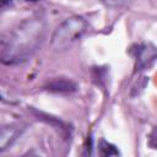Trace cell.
I'll list each match as a JSON object with an SVG mask.
<instances>
[{"label": "cell", "instance_id": "6da1fadb", "mask_svg": "<svg viewBox=\"0 0 157 157\" xmlns=\"http://www.w3.org/2000/svg\"><path fill=\"white\" fill-rule=\"evenodd\" d=\"M45 22L39 17L27 18L9 32L2 40L1 60L13 65L29 59L43 43Z\"/></svg>", "mask_w": 157, "mask_h": 157}, {"label": "cell", "instance_id": "7a4b0ae2", "mask_svg": "<svg viewBox=\"0 0 157 157\" xmlns=\"http://www.w3.org/2000/svg\"><path fill=\"white\" fill-rule=\"evenodd\" d=\"M87 22L81 16H71L64 20L54 31L52 36V48L58 52L67 50L76 40H78L87 31Z\"/></svg>", "mask_w": 157, "mask_h": 157}, {"label": "cell", "instance_id": "3957f363", "mask_svg": "<svg viewBox=\"0 0 157 157\" xmlns=\"http://www.w3.org/2000/svg\"><path fill=\"white\" fill-rule=\"evenodd\" d=\"M130 54L135 58L136 70H144L157 56V48L150 43H139L130 48Z\"/></svg>", "mask_w": 157, "mask_h": 157}, {"label": "cell", "instance_id": "277c9868", "mask_svg": "<svg viewBox=\"0 0 157 157\" xmlns=\"http://www.w3.org/2000/svg\"><path fill=\"white\" fill-rule=\"evenodd\" d=\"M20 132H21V129L16 124L2 126L1 134H0V150L4 151L9 145H11L15 141V139L18 136Z\"/></svg>", "mask_w": 157, "mask_h": 157}, {"label": "cell", "instance_id": "5b68a950", "mask_svg": "<svg viewBox=\"0 0 157 157\" xmlns=\"http://www.w3.org/2000/svg\"><path fill=\"white\" fill-rule=\"evenodd\" d=\"M77 88V85L67 78H55L47 85V90L52 92H72Z\"/></svg>", "mask_w": 157, "mask_h": 157}, {"label": "cell", "instance_id": "8992f818", "mask_svg": "<svg viewBox=\"0 0 157 157\" xmlns=\"http://www.w3.org/2000/svg\"><path fill=\"white\" fill-rule=\"evenodd\" d=\"M98 150H99V155H101V156H103V157L118 156V155H119L118 148H117L114 145H112V144L107 142V141H105V140H103V139L99 141Z\"/></svg>", "mask_w": 157, "mask_h": 157}, {"label": "cell", "instance_id": "52a82bcc", "mask_svg": "<svg viewBox=\"0 0 157 157\" xmlns=\"http://www.w3.org/2000/svg\"><path fill=\"white\" fill-rule=\"evenodd\" d=\"M107 7H110V9H120V7H124L126 6L131 0H101Z\"/></svg>", "mask_w": 157, "mask_h": 157}, {"label": "cell", "instance_id": "ba28073f", "mask_svg": "<svg viewBox=\"0 0 157 157\" xmlns=\"http://www.w3.org/2000/svg\"><path fill=\"white\" fill-rule=\"evenodd\" d=\"M148 145L150 147L157 150V126H155L148 135Z\"/></svg>", "mask_w": 157, "mask_h": 157}, {"label": "cell", "instance_id": "9c48e42d", "mask_svg": "<svg viewBox=\"0 0 157 157\" xmlns=\"http://www.w3.org/2000/svg\"><path fill=\"white\" fill-rule=\"evenodd\" d=\"M0 4H1V9H2V10H5L9 5H11V4H12V0H0Z\"/></svg>", "mask_w": 157, "mask_h": 157}, {"label": "cell", "instance_id": "30bf717a", "mask_svg": "<svg viewBox=\"0 0 157 157\" xmlns=\"http://www.w3.org/2000/svg\"><path fill=\"white\" fill-rule=\"evenodd\" d=\"M27 1H38V0H27Z\"/></svg>", "mask_w": 157, "mask_h": 157}]
</instances>
